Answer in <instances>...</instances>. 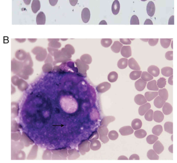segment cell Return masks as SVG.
Instances as JSON below:
<instances>
[{
  "label": "cell",
  "mask_w": 177,
  "mask_h": 163,
  "mask_svg": "<svg viewBox=\"0 0 177 163\" xmlns=\"http://www.w3.org/2000/svg\"><path fill=\"white\" fill-rule=\"evenodd\" d=\"M146 11L147 14L149 16L152 17L155 14V4L152 1H149L147 4Z\"/></svg>",
  "instance_id": "obj_2"
},
{
  "label": "cell",
  "mask_w": 177,
  "mask_h": 163,
  "mask_svg": "<svg viewBox=\"0 0 177 163\" xmlns=\"http://www.w3.org/2000/svg\"><path fill=\"white\" fill-rule=\"evenodd\" d=\"M157 82L155 80L149 82L147 84V88L149 90L158 91L159 88L156 85Z\"/></svg>",
  "instance_id": "obj_21"
},
{
  "label": "cell",
  "mask_w": 177,
  "mask_h": 163,
  "mask_svg": "<svg viewBox=\"0 0 177 163\" xmlns=\"http://www.w3.org/2000/svg\"><path fill=\"white\" fill-rule=\"evenodd\" d=\"M166 84V79L164 77H161L158 80L157 83V86L162 89L164 87Z\"/></svg>",
  "instance_id": "obj_34"
},
{
  "label": "cell",
  "mask_w": 177,
  "mask_h": 163,
  "mask_svg": "<svg viewBox=\"0 0 177 163\" xmlns=\"http://www.w3.org/2000/svg\"><path fill=\"white\" fill-rule=\"evenodd\" d=\"M151 108V105L149 103L145 104L141 106L138 109V113L141 116H143L146 112Z\"/></svg>",
  "instance_id": "obj_9"
},
{
  "label": "cell",
  "mask_w": 177,
  "mask_h": 163,
  "mask_svg": "<svg viewBox=\"0 0 177 163\" xmlns=\"http://www.w3.org/2000/svg\"><path fill=\"white\" fill-rule=\"evenodd\" d=\"M128 65L131 69L134 70L140 71V68L138 63L133 58H131L128 61Z\"/></svg>",
  "instance_id": "obj_4"
},
{
  "label": "cell",
  "mask_w": 177,
  "mask_h": 163,
  "mask_svg": "<svg viewBox=\"0 0 177 163\" xmlns=\"http://www.w3.org/2000/svg\"><path fill=\"white\" fill-rule=\"evenodd\" d=\"M165 57L166 59L168 60H173V51H168L166 52L165 55Z\"/></svg>",
  "instance_id": "obj_37"
},
{
  "label": "cell",
  "mask_w": 177,
  "mask_h": 163,
  "mask_svg": "<svg viewBox=\"0 0 177 163\" xmlns=\"http://www.w3.org/2000/svg\"><path fill=\"white\" fill-rule=\"evenodd\" d=\"M118 77V75L116 72L112 71L108 74V79L109 82H113L116 81Z\"/></svg>",
  "instance_id": "obj_30"
},
{
  "label": "cell",
  "mask_w": 177,
  "mask_h": 163,
  "mask_svg": "<svg viewBox=\"0 0 177 163\" xmlns=\"http://www.w3.org/2000/svg\"><path fill=\"white\" fill-rule=\"evenodd\" d=\"M120 10V4L118 0H115L112 6V11L114 15H117L118 14Z\"/></svg>",
  "instance_id": "obj_13"
},
{
  "label": "cell",
  "mask_w": 177,
  "mask_h": 163,
  "mask_svg": "<svg viewBox=\"0 0 177 163\" xmlns=\"http://www.w3.org/2000/svg\"><path fill=\"white\" fill-rule=\"evenodd\" d=\"M139 157L138 154H134L131 155L130 157V160H139Z\"/></svg>",
  "instance_id": "obj_41"
},
{
  "label": "cell",
  "mask_w": 177,
  "mask_h": 163,
  "mask_svg": "<svg viewBox=\"0 0 177 163\" xmlns=\"http://www.w3.org/2000/svg\"><path fill=\"white\" fill-rule=\"evenodd\" d=\"M148 73L154 77H157L160 74V69L157 66L154 65L150 66L147 69Z\"/></svg>",
  "instance_id": "obj_6"
},
{
  "label": "cell",
  "mask_w": 177,
  "mask_h": 163,
  "mask_svg": "<svg viewBox=\"0 0 177 163\" xmlns=\"http://www.w3.org/2000/svg\"><path fill=\"white\" fill-rule=\"evenodd\" d=\"M165 130L170 134L173 133V123L170 122H167L165 123L164 125Z\"/></svg>",
  "instance_id": "obj_26"
},
{
  "label": "cell",
  "mask_w": 177,
  "mask_h": 163,
  "mask_svg": "<svg viewBox=\"0 0 177 163\" xmlns=\"http://www.w3.org/2000/svg\"><path fill=\"white\" fill-rule=\"evenodd\" d=\"M130 25H139L138 18L136 15H133L131 18Z\"/></svg>",
  "instance_id": "obj_36"
},
{
  "label": "cell",
  "mask_w": 177,
  "mask_h": 163,
  "mask_svg": "<svg viewBox=\"0 0 177 163\" xmlns=\"http://www.w3.org/2000/svg\"><path fill=\"white\" fill-rule=\"evenodd\" d=\"M31 1V0H23L25 4L27 5L30 4Z\"/></svg>",
  "instance_id": "obj_47"
},
{
  "label": "cell",
  "mask_w": 177,
  "mask_h": 163,
  "mask_svg": "<svg viewBox=\"0 0 177 163\" xmlns=\"http://www.w3.org/2000/svg\"><path fill=\"white\" fill-rule=\"evenodd\" d=\"M160 41L162 47L165 49H167L170 46L171 40L170 39H161Z\"/></svg>",
  "instance_id": "obj_31"
},
{
  "label": "cell",
  "mask_w": 177,
  "mask_h": 163,
  "mask_svg": "<svg viewBox=\"0 0 177 163\" xmlns=\"http://www.w3.org/2000/svg\"><path fill=\"white\" fill-rule=\"evenodd\" d=\"M158 93L160 97L165 101L167 100L168 97V90L165 88L160 89L158 92Z\"/></svg>",
  "instance_id": "obj_28"
},
{
  "label": "cell",
  "mask_w": 177,
  "mask_h": 163,
  "mask_svg": "<svg viewBox=\"0 0 177 163\" xmlns=\"http://www.w3.org/2000/svg\"><path fill=\"white\" fill-rule=\"evenodd\" d=\"M168 25L174 24V16H172L168 21Z\"/></svg>",
  "instance_id": "obj_42"
},
{
  "label": "cell",
  "mask_w": 177,
  "mask_h": 163,
  "mask_svg": "<svg viewBox=\"0 0 177 163\" xmlns=\"http://www.w3.org/2000/svg\"><path fill=\"white\" fill-rule=\"evenodd\" d=\"M142 123L141 120L138 119H135L133 120L131 123V126L135 130L140 129L142 126Z\"/></svg>",
  "instance_id": "obj_17"
},
{
  "label": "cell",
  "mask_w": 177,
  "mask_h": 163,
  "mask_svg": "<svg viewBox=\"0 0 177 163\" xmlns=\"http://www.w3.org/2000/svg\"><path fill=\"white\" fill-rule=\"evenodd\" d=\"M128 60L126 58H122L118 61L117 65L118 67L120 69H123L126 68L128 66Z\"/></svg>",
  "instance_id": "obj_22"
},
{
  "label": "cell",
  "mask_w": 177,
  "mask_h": 163,
  "mask_svg": "<svg viewBox=\"0 0 177 163\" xmlns=\"http://www.w3.org/2000/svg\"><path fill=\"white\" fill-rule=\"evenodd\" d=\"M109 135L110 138L111 139L113 140L116 139L118 136V133L114 131H112L110 132Z\"/></svg>",
  "instance_id": "obj_39"
},
{
  "label": "cell",
  "mask_w": 177,
  "mask_h": 163,
  "mask_svg": "<svg viewBox=\"0 0 177 163\" xmlns=\"http://www.w3.org/2000/svg\"><path fill=\"white\" fill-rule=\"evenodd\" d=\"M153 148L155 152L157 154H159L161 153L163 151L164 147L160 141H158L154 144Z\"/></svg>",
  "instance_id": "obj_12"
},
{
  "label": "cell",
  "mask_w": 177,
  "mask_h": 163,
  "mask_svg": "<svg viewBox=\"0 0 177 163\" xmlns=\"http://www.w3.org/2000/svg\"><path fill=\"white\" fill-rule=\"evenodd\" d=\"M159 39H150L148 40V43L150 46H154L157 44Z\"/></svg>",
  "instance_id": "obj_38"
},
{
  "label": "cell",
  "mask_w": 177,
  "mask_h": 163,
  "mask_svg": "<svg viewBox=\"0 0 177 163\" xmlns=\"http://www.w3.org/2000/svg\"><path fill=\"white\" fill-rule=\"evenodd\" d=\"M50 4L52 6H55L57 4L58 0H49Z\"/></svg>",
  "instance_id": "obj_43"
},
{
  "label": "cell",
  "mask_w": 177,
  "mask_h": 163,
  "mask_svg": "<svg viewBox=\"0 0 177 163\" xmlns=\"http://www.w3.org/2000/svg\"><path fill=\"white\" fill-rule=\"evenodd\" d=\"M142 72L140 71H135L131 72L130 75V79L133 81H135L140 78Z\"/></svg>",
  "instance_id": "obj_24"
},
{
  "label": "cell",
  "mask_w": 177,
  "mask_h": 163,
  "mask_svg": "<svg viewBox=\"0 0 177 163\" xmlns=\"http://www.w3.org/2000/svg\"><path fill=\"white\" fill-rule=\"evenodd\" d=\"M147 156L151 160H158L159 156H158L156 152L153 150L150 149L147 153Z\"/></svg>",
  "instance_id": "obj_23"
},
{
  "label": "cell",
  "mask_w": 177,
  "mask_h": 163,
  "mask_svg": "<svg viewBox=\"0 0 177 163\" xmlns=\"http://www.w3.org/2000/svg\"><path fill=\"white\" fill-rule=\"evenodd\" d=\"M145 115L144 118L146 121H152L154 111L152 109H149Z\"/></svg>",
  "instance_id": "obj_33"
},
{
  "label": "cell",
  "mask_w": 177,
  "mask_h": 163,
  "mask_svg": "<svg viewBox=\"0 0 177 163\" xmlns=\"http://www.w3.org/2000/svg\"><path fill=\"white\" fill-rule=\"evenodd\" d=\"M147 82L142 79H139L135 83V87L136 90L139 92L143 91L145 88Z\"/></svg>",
  "instance_id": "obj_3"
},
{
  "label": "cell",
  "mask_w": 177,
  "mask_h": 163,
  "mask_svg": "<svg viewBox=\"0 0 177 163\" xmlns=\"http://www.w3.org/2000/svg\"><path fill=\"white\" fill-rule=\"evenodd\" d=\"M173 76L172 75L169 78L168 80V82L170 84L172 85H173Z\"/></svg>",
  "instance_id": "obj_46"
},
{
  "label": "cell",
  "mask_w": 177,
  "mask_h": 163,
  "mask_svg": "<svg viewBox=\"0 0 177 163\" xmlns=\"http://www.w3.org/2000/svg\"><path fill=\"white\" fill-rule=\"evenodd\" d=\"M144 25H153V23L152 21L149 19H147L144 24Z\"/></svg>",
  "instance_id": "obj_45"
},
{
  "label": "cell",
  "mask_w": 177,
  "mask_h": 163,
  "mask_svg": "<svg viewBox=\"0 0 177 163\" xmlns=\"http://www.w3.org/2000/svg\"><path fill=\"white\" fill-rule=\"evenodd\" d=\"M163 131V128L161 125H155L152 129V132L155 135L159 136L161 134Z\"/></svg>",
  "instance_id": "obj_25"
},
{
  "label": "cell",
  "mask_w": 177,
  "mask_h": 163,
  "mask_svg": "<svg viewBox=\"0 0 177 163\" xmlns=\"http://www.w3.org/2000/svg\"><path fill=\"white\" fill-rule=\"evenodd\" d=\"M141 1H147V0H141Z\"/></svg>",
  "instance_id": "obj_51"
},
{
  "label": "cell",
  "mask_w": 177,
  "mask_h": 163,
  "mask_svg": "<svg viewBox=\"0 0 177 163\" xmlns=\"http://www.w3.org/2000/svg\"><path fill=\"white\" fill-rule=\"evenodd\" d=\"M46 21V17L44 13L41 12L37 15L36 21L37 25H44Z\"/></svg>",
  "instance_id": "obj_8"
},
{
  "label": "cell",
  "mask_w": 177,
  "mask_h": 163,
  "mask_svg": "<svg viewBox=\"0 0 177 163\" xmlns=\"http://www.w3.org/2000/svg\"><path fill=\"white\" fill-rule=\"evenodd\" d=\"M78 0H69L70 3L72 6H75L77 3Z\"/></svg>",
  "instance_id": "obj_44"
},
{
  "label": "cell",
  "mask_w": 177,
  "mask_h": 163,
  "mask_svg": "<svg viewBox=\"0 0 177 163\" xmlns=\"http://www.w3.org/2000/svg\"><path fill=\"white\" fill-rule=\"evenodd\" d=\"M163 75L166 77H170L173 74V69L168 67L163 68L161 70Z\"/></svg>",
  "instance_id": "obj_18"
},
{
  "label": "cell",
  "mask_w": 177,
  "mask_h": 163,
  "mask_svg": "<svg viewBox=\"0 0 177 163\" xmlns=\"http://www.w3.org/2000/svg\"><path fill=\"white\" fill-rule=\"evenodd\" d=\"M165 102V100L163 99L160 96H158L154 100V104L156 108H160L162 107Z\"/></svg>",
  "instance_id": "obj_16"
},
{
  "label": "cell",
  "mask_w": 177,
  "mask_h": 163,
  "mask_svg": "<svg viewBox=\"0 0 177 163\" xmlns=\"http://www.w3.org/2000/svg\"><path fill=\"white\" fill-rule=\"evenodd\" d=\"M41 3L39 0H33L31 4L32 11L36 14L41 9Z\"/></svg>",
  "instance_id": "obj_14"
},
{
  "label": "cell",
  "mask_w": 177,
  "mask_h": 163,
  "mask_svg": "<svg viewBox=\"0 0 177 163\" xmlns=\"http://www.w3.org/2000/svg\"><path fill=\"white\" fill-rule=\"evenodd\" d=\"M173 144L170 146L169 147V151L172 153H173Z\"/></svg>",
  "instance_id": "obj_48"
},
{
  "label": "cell",
  "mask_w": 177,
  "mask_h": 163,
  "mask_svg": "<svg viewBox=\"0 0 177 163\" xmlns=\"http://www.w3.org/2000/svg\"><path fill=\"white\" fill-rule=\"evenodd\" d=\"M99 25H107V23L105 20H103L99 23Z\"/></svg>",
  "instance_id": "obj_49"
},
{
  "label": "cell",
  "mask_w": 177,
  "mask_h": 163,
  "mask_svg": "<svg viewBox=\"0 0 177 163\" xmlns=\"http://www.w3.org/2000/svg\"><path fill=\"white\" fill-rule=\"evenodd\" d=\"M134 101L138 105H144L147 102L145 97L143 95L140 94H138L135 96Z\"/></svg>",
  "instance_id": "obj_7"
},
{
  "label": "cell",
  "mask_w": 177,
  "mask_h": 163,
  "mask_svg": "<svg viewBox=\"0 0 177 163\" xmlns=\"http://www.w3.org/2000/svg\"><path fill=\"white\" fill-rule=\"evenodd\" d=\"M112 43V40L110 39H104L102 40L101 43L102 46L105 48L109 47Z\"/></svg>",
  "instance_id": "obj_35"
},
{
  "label": "cell",
  "mask_w": 177,
  "mask_h": 163,
  "mask_svg": "<svg viewBox=\"0 0 177 163\" xmlns=\"http://www.w3.org/2000/svg\"><path fill=\"white\" fill-rule=\"evenodd\" d=\"M141 78L144 81H149L154 79L153 77L146 71H144L142 73Z\"/></svg>",
  "instance_id": "obj_27"
},
{
  "label": "cell",
  "mask_w": 177,
  "mask_h": 163,
  "mask_svg": "<svg viewBox=\"0 0 177 163\" xmlns=\"http://www.w3.org/2000/svg\"><path fill=\"white\" fill-rule=\"evenodd\" d=\"M153 117L155 121L160 123L163 121L164 119V115L161 112L156 111L154 112Z\"/></svg>",
  "instance_id": "obj_11"
},
{
  "label": "cell",
  "mask_w": 177,
  "mask_h": 163,
  "mask_svg": "<svg viewBox=\"0 0 177 163\" xmlns=\"http://www.w3.org/2000/svg\"><path fill=\"white\" fill-rule=\"evenodd\" d=\"M134 135L136 138L142 139L146 137L147 133L145 130L141 129L136 131L134 133Z\"/></svg>",
  "instance_id": "obj_29"
},
{
  "label": "cell",
  "mask_w": 177,
  "mask_h": 163,
  "mask_svg": "<svg viewBox=\"0 0 177 163\" xmlns=\"http://www.w3.org/2000/svg\"><path fill=\"white\" fill-rule=\"evenodd\" d=\"M142 41L144 42H147L149 40V39H140Z\"/></svg>",
  "instance_id": "obj_50"
},
{
  "label": "cell",
  "mask_w": 177,
  "mask_h": 163,
  "mask_svg": "<svg viewBox=\"0 0 177 163\" xmlns=\"http://www.w3.org/2000/svg\"><path fill=\"white\" fill-rule=\"evenodd\" d=\"M120 41L124 44L129 45L131 44V42L129 39H120Z\"/></svg>",
  "instance_id": "obj_40"
},
{
  "label": "cell",
  "mask_w": 177,
  "mask_h": 163,
  "mask_svg": "<svg viewBox=\"0 0 177 163\" xmlns=\"http://www.w3.org/2000/svg\"><path fill=\"white\" fill-rule=\"evenodd\" d=\"M121 54L123 57L128 58L132 55L131 48L130 46H124L122 48L121 50Z\"/></svg>",
  "instance_id": "obj_5"
},
{
  "label": "cell",
  "mask_w": 177,
  "mask_h": 163,
  "mask_svg": "<svg viewBox=\"0 0 177 163\" xmlns=\"http://www.w3.org/2000/svg\"><path fill=\"white\" fill-rule=\"evenodd\" d=\"M90 12L87 8L83 9L81 14L82 19L85 23H87L89 21L90 18Z\"/></svg>",
  "instance_id": "obj_1"
},
{
  "label": "cell",
  "mask_w": 177,
  "mask_h": 163,
  "mask_svg": "<svg viewBox=\"0 0 177 163\" xmlns=\"http://www.w3.org/2000/svg\"><path fill=\"white\" fill-rule=\"evenodd\" d=\"M123 45L118 41H116L114 42L111 47L112 51L115 53H118L120 52Z\"/></svg>",
  "instance_id": "obj_20"
},
{
  "label": "cell",
  "mask_w": 177,
  "mask_h": 163,
  "mask_svg": "<svg viewBox=\"0 0 177 163\" xmlns=\"http://www.w3.org/2000/svg\"><path fill=\"white\" fill-rule=\"evenodd\" d=\"M162 108L163 113L166 115L170 114L173 111L172 106L170 103H165Z\"/></svg>",
  "instance_id": "obj_15"
},
{
  "label": "cell",
  "mask_w": 177,
  "mask_h": 163,
  "mask_svg": "<svg viewBox=\"0 0 177 163\" xmlns=\"http://www.w3.org/2000/svg\"><path fill=\"white\" fill-rule=\"evenodd\" d=\"M158 93L157 92H148L145 93V97L148 101H151L157 97Z\"/></svg>",
  "instance_id": "obj_19"
},
{
  "label": "cell",
  "mask_w": 177,
  "mask_h": 163,
  "mask_svg": "<svg viewBox=\"0 0 177 163\" xmlns=\"http://www.w3.org/2000/svg\"><path fill=\"white\" fill-rule=\"evenodd\" d=\"M158 139L157 136L153 135H149L146 139L147 143L150 144H154Z\"/></svg>",
  "instance_id": "obj_32"
},
{
  "label": "cell",
  "mask_w": 177,
  "mask_h": 163,
  "mask_svg": "<svg viewBox=\"0 0 177 163\" xmlns=\"http://www.w3.org/2000/svg\"><path fill=\"white\" fill-rule=\"evenodd\" d=\"M120 132L122 135H128L132 134L134 130L130 126L123 127L120 130Z\"/></svg>",
  "instance_id": "obj_10"
}]
</instances>
